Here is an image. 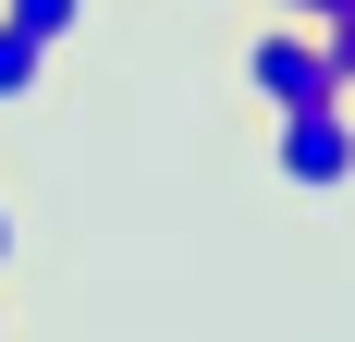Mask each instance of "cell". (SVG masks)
I'll list each match as a JSON object with an SVG mask.
<instances>
[{
  "mask_svg": "<svg viewBox=\"0 0 355 342\" xmlns=\"http://www.w3.org/2000/svg\"><path fill=\"white\" fill-rule=\"evenodd\" d=\"M12 244H25V220H12V196H0V269H12Z\"/></svg>",
  "mask_w": 355,
  "mask_h": 342,
  "instance_id": "7",
  "label": "cell"
},
{
  "mask_svg": "<svg viewBox=\"0 0 355 342\" xmlns=\"http://www.w3.org/2000/svg\"><path fill=\"white\" fill-rule=\"evenodd\" d=\"M270 183H282V196H343L355 183V98L270 110Z\"/></svg>",
  "mask_w": 355,
  "mask_h": 342,
  "instance_id": "1",
  "label": "cell"
},
{
  "mask_svg": "<svg viewBox=\"0 0 355 342\" xmlns=\"http://www.w3.org/2000/svg\"><path fill=\"white\" fill-rule=\"evenodd\" d=\"M270 12H282V25H331L343 0H270Z\"/></svg>",
  "mask_w": 355,
  "mask_h": 342,
  "instance_id": "6",
  "label": "cell"
},
{
  "mask_svg": "<svg viewBox=\"0 0 355 342\" xmlns=\"http://www.w3.org/2000/svg\"><path fill=\"white\" fill-rule=\"evenodd\" d=\"M245 86H257V110H319V98H343V73H331L319 25H282V12L245 37Z\"/></svg>",
  "mask_w": 355,
  "mask_h": 342,
  "instance_id": "2",
  "label": "cell"
},
{
  "mask_svg": "<svg viewBox=\"0 0 355 342\" xmlns=\"http://www.w3.org/2000/svg\"><path fill=\"white\" fill-rule=\"evenodd\" d=\"M0 342H12V318H0Z\"/></svg>",
  "mask_w": 355,
  "mask_h": 342,
  "instance_id": "8",
  "label": "cell"
},
{
  "mask_svg": "<svg viewBox=\"0 0 355 342\" xmlns=\"http://www.w3.org/2000/svg\"><path fill=\"white\" fill-rule=\"evenodd\" d=\"M37 73H49V49H37L25 25H0V110H25V98H37Z\"/></svg>",
  "mask_w": 355,
  "mask_h": 342,
  "instance_id": "4",
  "label": "cell"
},
{
  "mask_svg": "<svg viewBox=\"0 0 355 342\" xmlns=\"http://www.w3.org/2000/svg\"><path fill=\"white\" fill-rule=\"evenodd\" d=\"M319 49H331V73H343V98H355V0H343V12L319 25Z\"/></svg>",
  "mask_w": 355,
  "mask_h": 342,
  "instance_id": "5",
  "label": "cell"
},
{
  "mask_svg": "<svg viewBox=\"0 0 355 342\" xmlns=\"http://www.w3.org/2000/svg\"><path fill=\"white\" fill-rule=\"evenodd\" d=\"M86 12H98V0H0V25H25L37 49H49V62H62L73 37H86Z\"/></svg>",
  "mask_w": 355,
  "mask_h": 342,
  "instance_id": "3",
  "label": "cell"
}]
</instances>
